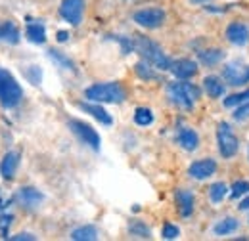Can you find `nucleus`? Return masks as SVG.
Returning a JSON list of instances; mask_svg holds the SVG:
<instances>
[{"instance_id":"39448f33","label":"nucleus","mask_w":249,"mask_h":241,"mask_svg":"<svg viewBox=\"0 0 249 241\" xmlns=\"http://www.w3.org/2000/svg\"><path fill=\"white\" fill-rule=\"evenodd\" d=\"M217 142H218V151L224 159H230L238 153L240 148V140L236 138V134L232 132L228 122H220L217 128Z\"/></svg>"},{"instance_id":"f704fd0d","label":"nucleus","mask_w":249,"mask_h":241,"mask_svg":"<svg viewBox=\"0 0 249 241\" xmlns=\"http://www.w3.org/2000/svg\"><path fill=\"white\" fill-rule=\"evenodd\" d=\"M10 240H14V241H21V240L35 241V236H31V234H18V236H12Z\"/></svg>"},{"instance_id":"f03ea898","label":"nucleus","mask_w":249,"mask_h":241,"mask_svg":"<svg viewBox=\"0 0 249 241\" xmlns=\"http://www.w3.org/2000/svg\"><path fill=\"white\" fill-rule=\"evenodd\" d=\"M134 50L142 56V60L152 63L159 71L171 69V63H173V61L165 56L163 48H161L157 42H154L152 38H148V36H136V38H134Z\"/></svg>"},{"instance_id":"4468645a","label":"nucleus","mask_w":249,"mask_h":241,"mask_svg":"<svg viewBox=\"0 0 249 241\" xmlns=\"http://www.w3.org/2000/svg\"><path fill=\"white\" fill-rule=\"evenodd\" d=\"M171 71H173V75L177 77V79H180V81H186L190 77H194L196 73H197V63L194 60H177L171 63Z\"/></svg>"},{"instance_id":"473e14b6","label":"nucleus","mask_w":249,"mask_h":241,"mask_svg":"<svg viewBox=\"0 0 249 241\" xmlns=\"http://www.w3.org/2000/svg\"><path fill=\"white\" fill-rule=\"evenodd\" d=\"M236 120H246V119H249V102L248 103H242L236 111H234V115H232Z\"/></svg>"},{"instance_id":"6ab92c4d","label":"nucleus","mask_w":249,"mask_h":241,"mask_svg":"<svg viewBox=\"0 0 249 241\" xmlns=\"http://www.w3.org/2000/svg\"><path fill=\"white\" fill-rule=\"evenodd\" d=\"M25 34H27V38L31 40L33 44H44V42H46V29H44V25H42L40 21L29 19V21H27Z\"/></svg>"},{"instance_id":"2f4dec72","label":"nucleus","mask_w":249,"mask_h":241,"mask_svg":"<svg viewBox=\"0 0 249 241\" xmlns=\"http://www.w3.org/2000/svg\"><path fill=\"white\" fill-rule=\"evenodd\" d=\"M25 77L31 81V85H40V79H42V71L38 67L31 65L27 71H25Z\"/></svg>"},{"instance_id":"dca6fc26","label":"nucleus","mask_w":249,"mask_h":241,"mask_svg":"<svg viewBox=\"0 0 249 241\" xmlns=\"http://www.w3.org/2000/svg\"><path fill=\"white\" fill-rule=\"evenodd\" d=\"M175 199H177L178 212H180L184 218H188V216L194 212V193L188 191V189H177Z\"/></svg>"},{"instance_id":"4c0bfd02","label":"nucleus","mask_w":249,"mask_h":241,"mask_svg":"<svg viewBox=\"0 0 249 241\" xmlns=\"http://www.w3.org/2000/svg\"><path fill=\"white\" fill-rule=\"evenodd\" d=\"M192 4H209L211 0H190Z\"/></svg>"},{"instance_id":"f257e3e1","label":"nucleus","mask_w":249,"mask_h":241,"mask_svg":"<svg viewBox=\"0 0 249 241\" xmlns=\"http://www.w3.org/2000/svg\"><path fill=\"white\" fill-rule=\"evenodd\" d=\"M85 98L96 103H123L126 90L121 83H96L85 90Z\"/></svg>"},{"instance_id":"72a5a7b5","label":"nucleus","mask_w":249,"mask_h":241,"mask_svg":"<svg viewBox=\"0 0 249 241\" xmlns=\"http://www.w3.org/2000/svg\"><path fill=\"white\" fill-rule=\"evenodd\" d=\"M121 46H123V54H130L132 50H134V40H130V38H124V36H113Z\"/></svg>"},{"instance_id":"7c9ffc66","label":"nucleus","mask_w":249,"mask_h":241,"mask_svg":"<svg viewBox=\"0 0 249 241\" xmlns=\"http://www.w3.org/2000/svg\"><path fill=\"white\" fill-rule=\"evenodd\" d=\"M161 236H163V240H177L178 236H180V230L175 226V224H165L163 226V230H161Z\"/></svg>"},{"instance_id":"bb28decb","label":"nucleus","mask_w":249,"mask_h":241,"mask_svg":"<svg viewBox=\"0 0 249 241\" xmlns=\"http://www.w3.org/2000/svg\"><path fill=\"white\" fill-rule=\"evenodd\" d=\"M226 193H228V186L224 182H215V184L209 186V199L213 203H220Z\"/></svg>"},{"instance_id":"20e7f679","label":"nucleus","mask_w":249,"mask_h":241,"mask_svg":"<svg viewBox=\"0 0 249 241\" xmlns=\"http://www.w3.org/2000/svg\"><path fill=\"white\" fill-rule=\"evenodd\" d=\"M167 96L175 105L182 109H192L199 98V88L192 83H171L167 86Z\"/></svg>"},{"instance_id":"f8f14e48","label":"nucleus","mask_w":249,"mask_h":241,"mask_svg":"<svg viewBox=\"0 0 249 241\" xmlns=\"http://www.w3.org/2000/svg\"><path fill=\"white\" fill-rule=\"evenodd\" d=\"M16 199H18L19 205H23L25 209H35L36 205H40V203L44 201V193L38 191L36 188L25 186V188H19V189H18Z\"/></svg>"},{"instance_id":"9b49d317","label":"nucleus","mask_w":249,"mask_h":241,"mask_svg":"<svg viewBox=\"0 0 249 241\" xmlns=\"http://www.w3.org/2000/svg\"><path fill=\"white\" fill-rule=\"evenodd\" d=\"M226 38L234 46H246L249 44V27L242 21H232L226 27Z\"/></svg>"},{"instance_id":"ddd939ff","label":"nucleus","mask_w":249,"mask_h":241,"mask_svg":"<svg viewBox=\"0 0 249 241\" xmlns=\"http://www.w3.org/2000/svg\"><path fill=\"white\" fill-rule=\"evenodd\" d=\"M19 161H21V153L19 151H8L4 155V159L0 161V176L4 180H12L16 176V172H18Z\"/></svg>"},{"instance_id":"0eeeda50","label":"nucleus","mask_w":249,"mask_h":241,"mask_svg":"<svg viewBox=\"0 0 249 241\" xmlns=\"http://www.w3.org/2000/svg\"><path fill=\"white\" fill-rule=\"evenodd\" d=\"M132 19L144 29H157L165 21V12L161 8H144V10L134 12Z\"/></svg>"},{"instance_id":"aec40b11","label":"nucleus","mask_w":249,"mask_h":241,"mask_svg":"<svg viewBox=\"0 0 249 241\" xmlns=\"http://www.w3.org/2000/svg\"><path fill=\"white\" fill-rule=\"evenodd\" d=\"M203 86H205V92L209 94V98H220L224 90H226V86H224V83L215 77V75H211V77H205V81H203Z\"/></svg>"},{"instance_id":"9d476101","label":"nucleus","mask_w":249,"mask_h":241,"mask_svg":"<svg viewBox=\"0 0 249 241\" xmlns=\"http://www.w3.org/2000/svg\"><path fill=\"white\" fill-rule=\"evenodd\" d=\"M217 172V163L213 159H199V161H194L188 169V174L196 180H205L209 176H213Z\"/></svg>"},{"instance_id":"393cba45","label":"nucleus","mask_w":249,"mask_h":241,"mask_svg":"<svg viewBox=\"0 0 249 241\" xmlns=\"http://www.w3.org/2000/svg\"><path fill=\"white\" fill-rule=\"evenodd\" d=\"M128 234L134 236V238H140V240H150V238H152L150 228H148L142 220H132V222L128 224Z\"/></svg>"},{"instance_id":"58836bf2","label":"nucleus","mask_w":249,"mask_h":241,"mask_svg":"<svg viewBox=\"0 0 249 241\" xmlns=\"http://www.w3.org/2000/svg\"><path fill=\"white\" fill-rule=\"evenodd\" d=\"M248 153H249V151H248Z\"/></svg>"},{"instance_id":"c85d7f7f","label":"nucleus","mask_w":249,"mask_h":241,"mask_svg":"<svg viewBox=\"0 0 249 241\" xmlns=\"http://www.w3.org/2000/svg\"><path fill=\"white\" fill-rule=\"evenodd\" d=\"M248 100H249V88L244 92H240V94H232V96L224 98V107H236V105H240V103H246Z\"/></svg>"},{"instance_id":"c9c22d12","label":"nucleus","mask_w":249,"mask_h":241,"mask_svg":"<svg viewBox=\"0 0 249 241\" xmlns=\"http://www.w3.org/2000/svg\"><path fill=\"white\" fill-rule=\"evenodd\" d=\"M56 38H58V42H65V40L69 38V33H67V31H58Z\"/></svg>"},{"instance_id":"4be33fe9","label":"nucleus","mask_w":249,"mask_h":241,"mask_svg":"<svg viewBox=\"0 0 249 241\" xmlns=\"http://www.w3.org/2000/svg\"><path fill=\"white\" fill-rule=\"evenodd\" d=\"M238 226H240V222L236 218L228 216V218H224V220H220V222L215 224L213 232H215V236H228V234H234L238 230Z\"/></svg>"},{"instance_id":"7ed1b4c3","label":"nucleus","mask_w":249,"mask_h":241,"mask_svg":"<svg viewBox=\"0 0 249 241\" xmlns=\"http://www.w3.org/2000/svg\"><path fill=\"white\" fill-rule=\"evenodd\" d=\"M23 98V90L14 75L0 67V105L4 109H14Z\"/></svg>"},{"instance_id":"cd10ccee","label":"nucleus","mask_w":249,"mask_h":241,"mask_svg":"<svg viewBox=\"0 0 249 241\" xmlns=\"http://www.w3.org/2000/svg\"><path fill=\"white\" fill-rule=\"evenodd\" d=\"M134 122H136L138 126H150V124L154 122V113H152V109H148V107H138V109L134 111Z\"/></svg>"},{"instance_id":"423d86ee","label":"nucleus","mask_w":249,"mask_h":241,"mask_svg":"<svg viewBox=\"0 0 249 241\" xmlns=\"http://www.w3.org/2000/svg\"><path fill=\"white\" fill-rule=\"evenodd\" d=\"M67 126L71 128V132H73L83 144H87V146L92 148L94 151L100 150V134L94 130L90 124H87V122H83V120L71 119L67 122Z\"/></svg>"},{"instance_id":"6e6552de","label":"nucleus","mask_w":249,"mask_h":241,"mask_svg":"<svg viewBox=\"0 0 249 241\" xmlns=\"http://www.w3.org/2000/svg\"><path fill=\"white\" fill-rule=\"evenodd\" d=\"M222 77L232 86L246 85V83H249V65L232 61V63H228V65L222 67Z\"/></svg>"},{"instance_id":"c756f323","label":"nucleus","mask_w":249,"mask_h":241,"mask_svg":"<svg viewBox=\"0 0 249 241\" xmlns=\"http://www.w3.org/2000/svg\"><path fill=\"white\" fill-rule=\"evenodd\" d=\"M230 189H232V191H230V197H232V199H238V197H242V195H248L249 193V182H246V180L236 182Z\"/></svg>"},{"instance_id":"f3484780","label":"nucleus","mask_w":249,"mask_h":241,"mask_svg":"<svg viewBox=\"0 0 249 241\" xmlns=\"http://www.w3.org/2000/svg\"><path fill=\"white\" fill-rule=\"evenodd\" d=\"M177 140H178L180 148H182V150H186V151L197 150V146H199V136H197V132H196V130H192V128H186V126L178 130Z\"/></svg>"},{"instance_id":"e433bc0d","label":"nucleus","mask_w":249,"mask_h":241,"mask_svg":"<svg viewBox=\"0 0 249 241\" xmlns=\"http://www.w3.org/2000/svg\"><path fill=\"white\" fill-rule=\"evenodd\" d=\"M238 209H240V211H248V209H249V197H246L244 201H240Z\"/></svg>"},{"instance_id":"5701e85b","label":"nucleus","mask_w":249,"mask_h":241,"mask_svg":"<svg viewBox=\"0 0 249 241\" xmlns=\"http://www.w3.org/2000/svg\"><path fill=\"white\" fill-rule=\"evenodd\" d=\"M156 67L152 65V63H148V61H138L136 65H134V71H136V75L142 79V81H157L159 79V75H157L156 71H154Z\"/></svg>"},{"instance_id":"412c9836","label":"nucleus","mask_w":249,"mask_h":241,"mask_svg":"<svg viewBox=\"0 0 249 241\" xmlns=\"http://www.w3.org/2000/svg\"><path fill=\"white\" fill-rule=\"evenodd\" d=\"M73 241H94L98 240V230H96V226H81V228H77V230H73L71 232V236H69Z\"/></svg>"},{"instance_id":"b1692460","label":"nucleus","mask_w":249,"mask_h":241,"mask_svg":"<svg viewBox=\"0 0 249 241\" xmlns=\"http://www.w3.org/2000/svg\"><path fill=\"white\" fill-rule=\"evenodd\" d=\"M197 58H199L201 63H205V65H217L224 58V52L220 48H209V50H201L197 54Z\"/></svg>"},{"instance_id":"a878e982","label":"nucleus","mask_w":249,"mask_h":241,"mask_svg":"<svg viewBox=\"0 0 249 241\" xmlns=\"http://www.w3.org/2000/svg\"><path fill=\"white\" fill-rule=\"evenodd\" d=\"M48 58L54 61L58 67H62V69H67V71H75V63L69 60L65 54H62L60 50H48Z\"/></svg>"},{"instance_id":"1a4fd4ad","label":"nucleus","mask_w":249,"mask_h":241,"mask_svg":"<svg viewBox=\"0 0 249 241\" xmlns=\"http://www.w3.org/2000/svg\"><path fill=\"white\" fill-rule=\"evenodd\" d=\"M83 12L85 0H62L60 4V16L71 25H79L83 21Z\"/></svg>"},{"instance_id":"a211bd4d","label":"nucleus","mask_w":249,"mask_h":241,"mask_svg":"<svg viewBox=\"0 0 249 241\" xmlns=\"http://www.w3.org/2000/svg\"><path fill=\"white\" fill-rule=\"evenodd\" d=\"M21 38L19 29L14 21H2L0 23V42H6V44H18Z\"/></svg>"},{"instance_id":"2eb2a0df","label":"nucleus","mask_w":249,"mask_h":241,"mask_svg":"<svg viewBox=\"0 0 249 241\" xmlns=\"http://www.w3.org/2000/svg\"><path fill=\"white\" fill-rule=\"evenodd\" d=\"M79 105V109H83L85 113H89L90 117H94V119L98 120V122H102V124H113V119H111V115L102 107V105H98L96 102L94 103H89V102H79L77 103Z\"/></svg>"}]
</instances>
